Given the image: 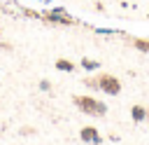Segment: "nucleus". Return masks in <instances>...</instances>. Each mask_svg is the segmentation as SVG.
<instances>
[{"instance_id":"obj_1","label":"nucleus","mask_w":149,"mask_h":145,"mask_svg":"<svg viewBox=\"0 0 149 145\" xmlns=\"http://www.w3.org/2000/svg\"><path fill=\"white\" fill-rule=\"evenodd\" d=\"M72 103L84 112V115H93V117H102L107 112V105L93 96H72Z\"/></svg>"},{"instance_id":"obj_2","label":"nucleus","mask_w":149,"mask_h":145,"mask_svg":"<svg viewBox=\"0 0 149 145\" xmlns=\"http://www.w3.org/2000/svg\"><path fill=\"white\" fill-rule=\"evenodd\" d=\"M95 80H98V89H100V91H105V94H109V96H119V94H121V82H119V77L109 75V72H100Z\"/></svg>"},{"instance_id":"obj_3","label":"nucleus","mask_w":149,"mask_h":145,"mask_svg":"<svg viewBox=\"0 0 149 145\" xmlns=\"http://www.w3.org/2000/svg\"><path fill=\"white\" fill-rule=\"evenodd\" d=\"M44 19H47V21H54V23H65V26L74 23V19H72L70 14H65V9H54V12H47V14H44Z\"/></svg>"},{"instance_id":"obj_4","label":"nucleus","mask_w":149,"mask_h":145,"mask_svg":"<svg viewBox=\"0 0 149 145\" xmlns=\"http://www.w3.org/2000/svg\"><path fill=\"white\" fill-rule=\"evenodd\" d=\"M79 138L84 140V143H93V145H100L102 140H100V133L93 129V126H84L81 131H79Z\"/></svg>"},{"instance_id":"obj_5","label":"nucleus","mask_w":149,"mask_h":145,"mask_svg":"<svg viewBox=\"0 0 149 145\" xmlns=\"http://www.w3.org/2000/svg\"><path fill=\"white\" fill-rule=\"evenodd\" d=\"M130 44H133L137 51H144V54L149 51V40H144V37H133V40H130Z\"/></svg>"},{"instance_id":"obj_6","label":"nucleus","mask_w":149,"mask_h":145,"mask_svg":"<svg viewBox=\"0 0 149 145\" xmlns=\"http://www.w3.org/2000/svg\"><path fill=\"white\" fill-rule=\"evenodd\" d=\"M56 68L63 70V72H72V70H74V63L68 61V58H56Z\"/></svg>"},{"instance_id":"obj_7","label":"nucleus","mask_w":149,"mask_h":145,"mask_svg":"<svg viewBox=\"0 0 149 145\" xmlns=\"http://www.w3.org/2000/svg\"><path fill=\"white\" fill-rule=\"evenodd\" d=\"M133 119H135V122H144V119H147V110H144L142 105H135V108H133Z\"/></svg>"},{"instance_id":"obj_8","label":"nucleus","mask_w":149,"mask_h":145,"mask_svg":"<svg viewBox=\"0 0 149 145\" xmlns=\"http://www.w3.org/2000/svg\"><path fill=\"white\" fill-rule=\"evenodd\" d=\"M98 65H100V63H98V61H93V58H88V56H84V58H81V68H86V70H95Z\"/></svg>"}]
</instances>
